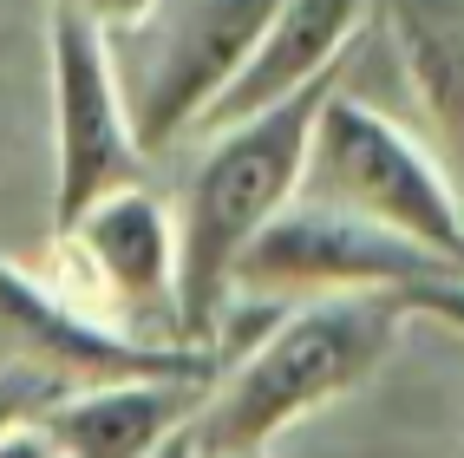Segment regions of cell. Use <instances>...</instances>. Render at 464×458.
I'll return each mask as SVG.
<instances>
[{
    "label": "cell",
    "mask_w": 464,
    "mask_h": 458,
    "mask_svg": "<svg viewBox=\"0 0 464 458\" xmlns=\"http://www.w3.org/2000/svg\"><path fill=\"white\" fill-rule=\"evenodd\" d=\"M399 288H347V295H301L262 315V334L223 354V374L190 419L197 452H268L275 439L347 400L386 366L406 327Z\"/></svg>",
    "instance_id": "obj_1"
},
{
    "label": "cell",
    "mask_w": 464,
    "mask_h": 458,
    "mask_svg": "<svg viewBox=\"0 0 464 458\" xmlns=\"http://www.w3.org/2000/svg\"><path fill=\"white\" fill-rule=\"evenodd\" d=\"M334 85L340 73H321L295 85L288 99L209 132V151L197 158L177 197V341H197V347L216 341L223 308L236 295L242 249L301 197L314 118Z\"/></svg>",
    "instance_id": "obj_2"
},
{
    "label": "cell",
    "mask_w": 464,
    "mask_h": 458,
    "mask_svg": "<svg viewBox=\"0 0 464 458\" xmlns=\"http://www.w3.org/2000/svg\"><path fill=\"white\" fill-rule=\"evenodd\" d=\"M275 14L282 0H158L138 26L111 34L125 105L150 158L209 118V105L242 73Z\"/></svg>",
    "instance_id": "obj_3"
},
{
    "label": "cell",
    "mask_w": 464,
    "mask_h": 458,
    "mask_svg": "<svg viewBox=\"0 0 464 458\" xmlns=\"http://www.w3.org/2000/svg\"><path fill=\"white\" fill-rule=\"evenodd\" d=\"M301 190L347 203L386 229H406L425 249H439L464 268V203L451 190V177L439 171V158L399 118H386L380 105H366L340 85L327 92V105L314 118Z\"/></svg>",
    "instance_id": "obj_4"
},
{
    "label": "cell",
    "mask_w": 464,
    "mask_h": 458,
    "mask_svg": "<svg viewBox=\"0 0 464 458\" xmlns=\"http://www.w3.org/2000/svg\"><path fill=\"white\" fill-rule=\"evenodd\" d=\"M46 282L131 334L177 341V210L150 183L105 190L66 229H53Z\"/></svg>",
    "instance_id": "obj_5"
},
{
    "label": "cell",
    "mask_w": 464,
    "mask_h": 458,
    "mask_svg": "<svg viewBox=\"0 0 464 458\" xmlns=\"http://www.w3.org/2000/svg\"><path fill=\"white\" fill-rule=\"evenodd\" d=\"M46 66H53V229H66L105 190L144 183L150 151L138 144L111 34L92 14L53 0Z\"/></svg>",
    "instance_id": "obj_6"
},
{
    "label": "cell",
    "mask_w": 464,
    "mask_h": 458,
    "mask_svg": "<svg viewBox=\"0 0 464 458\" xmlns=\"http://www.w3.org/2000/svg\"><path fill=\"white\" fill-rule=\"evenodd\" d=\"M458 268L451 256L425 249L419 236L386 229L327 197H295L236 262L229 301H301V295H347V288H412L425 275Z\"/></svg>",
    "instance_id": "obj_7"
},
{
    "label": "cell",
    "mask_w": 464,
    "mask_h": 458,
    "mask_svg": "<svg viewBox=\"0 0 464 458\" xmlns=\"http://www.w3.org/2000/svg\"><path fill=\"white\" fill-rule=\"evenodd\" d=\"M0 360L34 366L59 393L99 380H203L216 386L223 360L197 341H150L105 315L66 301L46 275L0 256Z\"/></svg>",
    "instance_id": "obj_8"
},
{
    "label": "cell",
    "mask_w": 464,
    "mask_h": 458,
    "mask_svg": "<svg viewBox=\"0 0 464 458\" xmlns=\"http://www.w3.org/2000/svg\"><path fill=\"white\" fill-rule=\"evenodd\" d=\"M203 380H99L66 386L40 413L59 458H150L203 406Z\"/></svg>",
    "instance_id": "obj_9"
},
{
    "label": "cell",
    "mask_w": 464,
    "mask_h": 458,
    "mask_svg": "<svg viewBox=\"0 0 464 458\" xmlns=\"http://www.w3.org/2000/svg\"><path fill=\"white\" fill-rule=\"evenodd\" d=\"M360 20H366V0H282V14L268 20V34L256 40V53L242 59V73L223 85V99L209 105V118L197 132L249 118L275 99H288L295 85L321 79V73H340Z\"/></svg>",
    "instance_id": "obj_10"
},
{
    "label": "cell",
    "mask_w": 464,
    "mask_h": 458,
    "mask_svg": "<svg viewBox=\"0 0 464 458\" xmlns=\"http://www.w3.org/2000/svg\"><path fill=\"white\" fill-rule=\"evenodd\" d=\"M392 46L431 125L451 138V151H464V14L439 7V0H399Z\"/></svg>",
    "instance_id": "obj_11"
},
{
    "label": "cell",
    "mask_w": 464,
    "mask_h": 458,
    "mask_svg": "<svg viewBox=\"0 0 464 458\" xmlns=\"http://www.w3.org/2000/svg\"><path fill=\"white\" fill-rule=\"evenodd\" d=\"M399 295H406V308H412V315H431V321H445V327H458V334H464V268L425 275V282L399 288Z\"/></svg>",
    "instance_id": "obj_12"
},
{
    "label": "cell",
    "mask_w": 464,
    "mask_h": 458,
    "mask_svg": "<svg viewBox=\"0 0 464 458\" xmlns=\"http://www.w3.org/2000/svg\"><path fill=\"white\" fill-rule=\"evenodd\" d=\"M0 458H59V445H53V433L40 425V413L0 433Z\"/></svg>",
    "instance_id": "obj_13"
},
{
    "label": "cell",
    "mask_w": 464,
    "mask_h": 458,
    "mask_svg": "<svg viewBox=\"0 0 464 458\" xmlns=\"http://www.w3.org/2000/svg\"><path fill=\"white\" fill-rule=\"evenodd\" d=\"M66 7H79V14H92L105 26V34H125V26H138L158 0H66Z\"/></svg>",
    "instance_id": "obj_14"
},
{
    "label": "cell",
    "mask_w": 464,
    "mask_h": 458,
    "mask_svg": "<svg viewBox=\"0 0 464 458\" xmlns=\"http://www.w3.org/2000/svg\"><path fill=\"white\" fill-rule=\"evenodd\" d=\"M150 458H197V433L183 425V433H177V439H164V445L150 452Z\"/></svg>",
    "instance_id": "obj_15"
},
{
    "label": "cell",
    "mask_w": 464,
    "mask_h": 458,
    "mask_svg": "<svg viewBox=\"0 0 464 458\" xmlns=\"http://www.w3.org/2000/svg\"><path fill=\"white\" fill-rule=\"evenodd\" d=\"M197 458H268V452H197Z\"/></svg>",
    "instance_id": "obj_16"
}]
</instances>
